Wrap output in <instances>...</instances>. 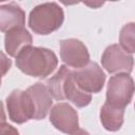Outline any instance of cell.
Returning a JSON list of instances; mask_svg holds the SVG:
<instances>
[{
    "label": "cell",
    "mask_w": 135,
    "mask_h": 135,
    "mask_svg": "<svg viewBox=\"0 0 135 135\" xmlns=\"http://www.w3.org/2000/svg\"><path fill=\"white\" fill-rule=\"evenodd\" d=\"M46 86L53 98L57 100L68 99L78 108L86 107L91 100V94L82 91L74 77V71L61 65L58 72L47 80Z\"/></svg>",
    "instance_id": "1"
},
{
    "label": "cell",
    "mask_w": 135,
    "mask_h": 135,
    "mask_svg": "<svg viewBox=\"0 0 135 135\" xmlns=\"http://www.w3.org/2000/svg\"><path fill=\"white\" fill-rule=\"evenodd\" d=\"M57 64L55 53L44 47L27 46L16 57L17 68L32 77L45 78L55 71Z\"/></svg>",
    "instance_id": "2"
},
{
    "label": "cell",
    "mask_w": 135,
    "mask_h": 135,
    "mask_svg": "<svg viewBox=\"0 0 135 135\" xmlns=\"http://www.w3.org/2000/svg\"><path fill=\"white\" fill-rule=\"evenodd\" d=\"M63 20L62 8L55 2H45L32 9L28 17V25L34 33L47 35L58 30Z\"/></svg>",
    "instance_id": "3"
},
{
    "label": "cell",
    "mask_w": 135,
    "mask_h": 135,
    "mask_svg": "<svg viewBox=\"0 0 135 135\" xmlns=\"http://www.w3.org/2000/svg\"><path fill=\"white\" fill-rule=\"evenodd\" d=\"M6 108L9 119L16 123L35 119L36 109L32 97L26 91H13L6 98Z\"/></svg>",
    "instance_id": "4"
},
{
    "label": "cell",
    "mask_w": 135,
    "mask_h": 135,
    "mask_svg": "<svg viewBox=\"0 0 135 135\" xmlns=\"http://www.w3.org/2000/svg\"><path fill=\"white\" fill-rule=\"evenodd\" d=\"M135 92V83L129 74H117L112 76L108 83L107 102L126 108L132 100Z\"/></svg>",
    "instance_id": "5"
},
{
    "label": "cell",
    "mask_w": 135,
    "mask_h": 135,
    "mask_svg": "<svg viewBox=\"0 0 135 135\" xmlns=\"http://www.w3.org/2000/svg\"><path fill=\"white\" fill-rule=\"evenodd\" d=\"M101 63L109 73L129 74L133 70L134 60L132 55L127 53L120 45L112 44L104 50Z\"/></svg>",
    "instance_id": "6"
},
{
    "label": "cell",
    "mask_w": 135,
    "mask_h": 135,
    "mask_svg": "<svg viewBox=\"0 0 135 135\" xmlns=\"http://www.w3.org/2000/svg\"><path fill=\"white\" fill-rule=\"evenodd\" d=\"M74 77L78 86L89 94L100 92L105 81V75L96 62H90L85 66L74 71Z\"/></svg>",
    "instance_id": "7"
},
{
    "label": "cell",
    "mask_w": 135,
    "mask_h": 135,
    "mask_svg": "<svg viewBox=\"0 0 135 135\" xmlns=\"http://www.w3.org/2000/svg\"><path fill=\"white\" fill-rule=\"evenodd\" d=\"M61 60L71 68L81 69L90 63V54L86 46L77 39H65L60 42Z\"/></svg>",
    "instance_id": "8"
},
{
    "label": "cell",
    "mask_w": 135,
    "mask_h": 135,
    "mask_svg": "<svg viewBox=\"0 0 135 135\" xmlns=\"http://www.w3.org/2000/svg\"><path fill=\"white\" fill-rule=\"evenodd\" d=\"M50 121L57 130L66 134H72L79 129L77 112L66 102L54 105L51 110Z\"/></svg>",
    "instance_id": "9"
},
{
    "label": "cell",
    "mask_w": 135,
    "mask_h": 135,
    "mask_svg": "<svg viewBox=\"0 0 135 135\" xmlns=\"http://www.w3.org/2000/svg\"><path fill=\"white\" fill-rule=\"evenodd\" d=\"M26 92L30 94L32 97V100L34 102L35 109H36V115L35 119L40 120L43 119L49 111L51 110L53 100H52V95L47 89V86L41 82H37L30 86Z\"/></svg>",
    "instance_id": "10"
},
{
    "label": "cell",
    "mask_w": 135,
    "mask_h": 135,
    "mask_svg": "<svg viewBox=\"0 0 135 135\" xmlns=\"http://www.w3.org/2000/svg\"><path fill=\"white\" fill-rule=\"evenodd\" d=\"M25 22V13L15 4L8 3L0 6V30L5 33L14 28L23 27Z\"/></svg>",
    "instance_id": "11"
},
{
    "label": "cell",
    "mask_w": 135,
    "mask_h": 135,
    "mask_svg": "<svg viewBox=\"0 0 135 135\" xmlns=\"http://www.w3.org/2000/svg\"><path fill=\"white\" fill-rule=\"evenodd\" d=\"M5 50L9 56L17 57L24 49L31 46L32 36L24 27H18L6 32L5 34Z\"/></svg>",
    "instance_id": "12"
},
{
    "label": "cell",
    "mask_w": 135,
    "mask_h": 135,
    "mask_svg": "<svg viewBox=\"0 0 135 135\" xmlns=\"http://www.w3.org/2000/svg\"><path fill=\"white\" fill-rule=\"evenodd\" d=\"M124 108L113 105L105 101L100 110V121L108 131H118L123 123Z\"/></svg>",
    "instance_id": "13"
},
{
    "label": "cell",
    "mask_w": 135,
    "mask_h": 135,
    "mask_svg": "<svg viewBox=\"0 0 135 135\" xmlns=\"http://www.w3.org/2000/svg\"><path fill=\"white\" fill-rule=\"evenodd\" d=\"M119 42L127 53H135V22L127 23L121 28Z\"/></svg>",
    "instance_id": "14"
},
{
    "label": "cell",
    "mask_w": 135,
    "mask_h": 135,
    "mask_svg": "<svg viewBox=\"0 0 135 135\" xmlns=\"http://www.w3.org/2000/svg\"><path fill=\"white\" fill-rule=\"evenodd\" d=\"M1 135H19V133L13 126L2 122L1 123Z\"/></svg>",
    "instance_id": "15"
},
{
    "label": "cell",
    "mask_w": 135,
    "mask_h": 135,
    "mask_svg": "<svg viewBox=\"0 0 135 135\" xmlns=\"http://www.w3.org/2000/svg\"><path fill=\"white\" fill-rule=\"evenodd\" d=\"M11 64H12L11 60L6 58V56H5L4 53H2V75H4L7 70H9Z\"/></svg>",
    "instance_id": "16"
},
{
    "label": "cell",
    "mask_w": 135,
    "mask_h": 135,
    "mask_svg": "<svg viewBox=\"0 0 135 135\" xmlns=\"http://www.w3.org/2000/svg\"><path fill=\"white\" fill-rule=\"evenodd\" d=\"M71 135H90L86 131H84V130H82V129H78L77 131H75L74 133H72Z\"/></svg>",
    "instance_id": "17"
}]
</instances>
